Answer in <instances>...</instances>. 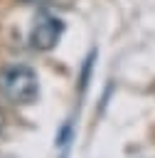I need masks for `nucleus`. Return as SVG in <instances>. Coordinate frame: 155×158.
Wrapping results in <instances>:
<instances>
[{
    "instance_id": "nucleus-2",
    "label": "nucleus",
    "mask_w": 155,
    "mask_h": 158,
    "mask_svg": "<svg viewBox=\"0 0 155 158\" xmlns=\"http://www.w3.org/2000/svg\"><path fill=\"white\" fill-rule=\"evenodd\" d=\"M64 35V22L52 15L49 10H39L34 15V22H32V30H30V44L32 49L37 52H49L59 44Z\"/></svg>"
},
{
    "instance_id": "nucleus-3",
    "label": "nucleus",
    "mask_w": 155,
    "mask_h": 158,
    "mask_svg": "<svg viewBox=\"0 0 155 158\" xmlns=\"http://www.w3.org/2000/svg\"><path fill=\"white\" fill-rule=\"evenodd\" d=\"M2 128H5V114H2V109H0V133H2Z\"/></svg>"
},
{
    "instance_id": "nucleus-1",
    "label": "nucleus",
    "mask_w": 155,
    "mask_h": 158,
    "mask_svg": "<svg viewBox=\"0 0 155 158\" xmlns=\"http://www.w3.org/2000/svg\"><path fill=\"white\" fill-rule=\"evenodd\" d=\"M0 91L17 106H30L39 99V77L27 64H12L0 72Z\"/></svg>"
},
{
    "instance_id": "nucleus-4",
    "label": "nucleus",
    "mask_w": 155,
    "mask_h": 158,
    "mask_svg": "<svg viewBox=\"0 0 155 158\" xmlns=\"http://www.w3.org/2000/svg\"><path fill=\"white\" fill-rule=\"evenodd\" d=\"M25 2H32V0H25Z\"/></svg>"
}]
</instances>
